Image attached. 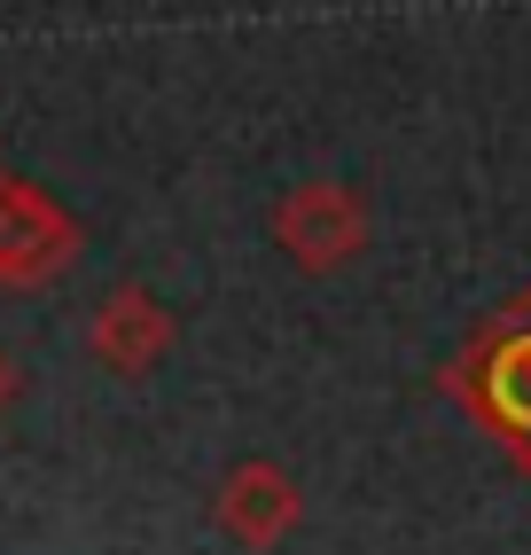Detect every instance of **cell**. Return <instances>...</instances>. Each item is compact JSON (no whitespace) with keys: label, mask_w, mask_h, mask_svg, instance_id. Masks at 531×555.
<instances>
[{"label":"cell","mask_w":531,"mask_h":555,"mask_svg":"<svg viewBox=\"0 0 531 555\" xmlns=\"http://www.w3.org/2000/svg\"><path fill=\"white\" fill-rule=\"evenodd\" d=\"M438 384L477 430L501 438V454L531 447V289H516L501 313L477 321V337L445 360Z\"/></svg>","instance_id":"obj_1"},{"label":"cell","mask_w":531,"mask_h":555,"mask_svg":"<svg viewBox=\"0 0 531 555\" xmlns=\"http://www.w3.org/2000/svg\"><path fill=\"white\" fill-rule=\"evenodd\" d=\"M87 250V228L70 219L40 180L0 172V289L9 298H31V289L63 282Z\"/></svg>","instance_id":"obj_2"},{"label":"cell","mask_w":531,"mask_h":555,"mask_svg":"<svg viewBox=\"0 0 531 555\" xmlns=\"http://www.w3.org/2000/svg\"><path fill=\"white\" fill-rule=\"evenodd\" d=\"M367 235H375V219H367L360 189H345V180H297V189L274 204V250L297 274L352 267L367 250Z\"/></svg>","instance_id":"obj_3"},{"label":"cell","mask_w":531,"mask_h":555,"mask_svg":"<svg viewBox=\"0 0 531 555\" xmlns=\"http://www.w3.org/2000/svg\"><path fill=\"white\" fill-rule=\"evenodd\" d=\"M172 345H180V321H172V306H165L148 282H118V289L87 313V352H94V367H109V376H126V384H141Z\"/></svg>","instance_id":"obj_4"},{"label":"cell","mask_w":531,"mask_h":555,"mask_svg":"<svg viewBox=\"0 0 531 555\" xmlns=\"http://www.w3.org/2000/svg\"><path fill=\"white\" fill-rule=\"evenodd\" d=\"M211 525L235 540V547H282L297 525H306V493H297V477L282 462H235L219 477V493H211Z\"/></svg>","instance_id":"obj_5"},{"label":"cell","mask_w":531,"mask_h":555,"mask_svg":"<svg viewBox=\"0 0 531 555\" xmlns=\"http://www.w3.org/2000/svg\"><path fill=\"white\" fill-rule=\"evenodd\" d=\"M16 391H24V376H16V352L0 345V415H9V406H16Z\"/></svg>","instance_id":"obj_6"},{"label":"cell","mask_w":531,"mask_h":555,"mask_svg":"<svg viewBox=\"0 0 531 555\" xmlns=\"http://www.w3.org/2000/svg\"><path fill=\"white\" fill-rule=\"evenodd\" d=\"M508 462H516V477H531V447H523V454H508Z\"/></svg>","instance_id":"obj_7"}]
</instances>
